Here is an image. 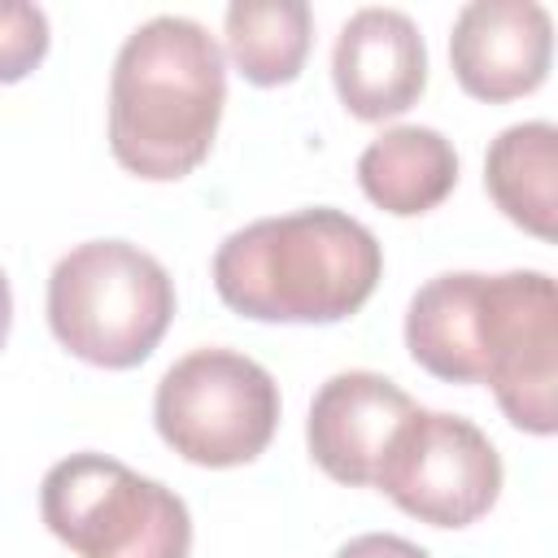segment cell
Listing matches in <instances>:
<instances>
[{"label": "cell", "mask_w": 558, "mask_h": 558, "mask_svg": "<svg viewBox=\"0 0 558 558\" xmlns=\"http://www.w3.org/2000/svg\"><path fill=\"white\" fill-rule=\"evenodd\" d=\"M48 13L26 0H0V87L22 83L48 57Z\"/></svg>", "instance_id": "5bb4252c"}, {"label": "cell", "mask_w": 558, "mask_h": 558, "mask_svg": "<svg viewBox=\"0 0 558 558\" xmlns=\"http://www.w3.org/2000/svg\"><path fill=\"white\" fill-rule=\"evenodd\" d=\"M336 558H432L423 545L397 536V532H362L336 549Z\"/></svg>", "instance_id": "9a60e30c"}, {"label": "cell", "mask_w": 558, "mask_h": 558, "mask_svg": "<svg viewBox=\"0 0 558 558\" xmlns=\"http://www.w3.org/2000/svg\"><path fill=\"white\" fill-rule=\"evenodd\" d=\"M48 532L78 558H187L192 514L174 488L109 453H70L39 484Z\"/></svg>", "instance_id": "5b68a950"}, {"label": "cell", "mask_w": 558, "mask_h": 558, "mask_svg": "<svg viewBox=\"0 0 558 558\" xmlns=\"http://www.w3.org/2000/svg\"><path fill=\"white\" fill-rule=\"evenodd\" d=\"M357 183L392 218L436 209L458 183V153L436 126H388L357 157Z\"/></svg>", "instance_id": "8fae6325"}, {"label": "cell", "mask_w": 558, "mask_h": 558, "mask_svg": "<svg viewBox=\"0 0 558 558\" xmlns=\"http://www.w3.org/2000/svg\"><path fill=\"white\" fill-rule=\"evenodd\" d=\"M405 349L445 384H488L519 432H558V292L545 270L427 279L405 310Z\"/></svg>", "instance_id": "6da1fadb"}, {"label": "cell", "mask_w": 558, "mask_h": 558, "mask_svg": "<svg viewBox=\"0 0 558 558\" xmlns=\"http://www.w3.org/2000/svg\"><path fill=\"white\" fill-rule=\"evenodd\" d=\"M331 83L340 105L362 122H384L418 105L427 87V44L410 13L366 4L331 48Z\"/></svg>", "instance_id": "30bf717a"}, {"label": "cell", "mask_w": 558, "mask_h": 558, "mask_svg": "<svg viewBox=\"0 0 558 558\" xmlns=\"http://www.w3.org/2000/svg\"><path fill=\"white\" fill-rule=\"evenodd\" d=\"M379 275L375 231L331 205L257 218L214 253L222 305L253 323H340L371 301Z\"/></svg>", "instance_id": "3957f363"}, {"label": "cell", "mask_w": 558, "mask_h": 558, "mask_svg": "<svg viewBox=\"0 0 558 558\" xmlns=\"http://www.w3.org/2000/svg\"><path fill=\"white\" fill-rule=\"evenodd\" d=\"M375 488L418 523L471 527L501 497V453L471 418L414 405L375 471Z\"/></svg>", "instance_id": "52a82bcc"}, {"label": "cell", "mask_w": 558, "mask_h": 558, "mask_svg": "<svg viewBox=\"0 0 558 558\" xmlns=\"http://www.w3.org/2000/svg\"><path fill=\"white\" fill-rule=\"evenodd\" d=\"M157 436L192 466L227 471L266 453L279 427L275 375L235 349H192L153 392Z\"/></svg>", "instance_id": "8992f818"}, {"label": "cell", "mask_w": 558, "mask_h": 558, "mask_svg": "<svg viewBox=\"0 0 558 558\" xmlns=\"http://www.w3.org/2000/svg\"><path fill=\"white\" fill-rule=\"evenodd\" d=\"M227 105V61L218 39L179 13L140 22L109 74V153L148 183L192 174L218 135Z\"/></svg>", "instance_id": "7a4b0ae2"}, {"label": "cell", "mask_w": 558, "mask_h": 558, "mask_svg": "<svg viewBox=\"0 0 558 558\" xmlns=\"http://www.w3.org/2000/svg\"><path fill=\"white\" fill-rule=\"evenodd\" d=\"M227 57L253 87H283L305 70L314 13L305 0H235L222 17Z\"/></svg>", "instance_id": "4fadbf2b"}, {"label": "cell", "mask_w": 558, "mask_h": 558, "mask_svg": "<svg viewBox=\"0 0 558 558\" xmlns=\"http://www.w3.org/2000/svg\"><path fill=\"white\" fill-rule=\"evenodd\" d=\"M9 327H13V292H9V279L0 270V349L9 340Z\"/></svg>", "instance_id": "2e32d148"}, {"label": "cell", "mask_w": 558, "mask_h": 558, "mask_svg": "<svg viewBox=\"0 0 558 558\" xmlns=\"http://www.w3.org/2000/svg\"><path fill=\"white\" fill-rule=\"evenodd\" d=\"M174 318V279L131 240H87L48 275V327L61 349L100 371L153 357Z\"/></svg>", "instance_id": "277c9868"}, {"label": "cell", "mask_w": 558, "mask_h": 558, "mask_svg": "<svg viewBox=\"0 0 558 558\" xmlns=\"http://www.w3.org/2000/svg\"><path fill=\"white\" fill-rule=\"evenodd\" d=\"M554 22L536 0H471L453 17L449 65L466 96L506 105L549 78Z\"/></svg>", "instance_id": "ba28073f"}, {"label": "cell", "mask_w": 558, "mask_h": 558, "mask_svg": "<svg viewBox=\"0 0 558 558\" xmlns=\"http://www.w3.org/2000/svg\"><path fill=\"white\" fill-rule=\"evenodd\" d=\"M414 414V397L397 388L379 371H340L331 375L305 418L310 458L349 488H375V471L397 436V427Z\"/></svg>", "instance_id": "9c48e42d"}, {"label": "cell", "mask_w": 558, "mask_h": 558, "mask_svg": "<svg viewBox=\"0 0 558 558\" xmlns=\"http://www.w3.org/2000/svg\"><path fill=\"white\" fill-rule=\"evenodd\" d=\"M484 187L493 205L536 240L558 235V131L554 122L506 126L484 157Z\"/></svg>", "instance_id": "7c38bea8"}]
</instances>
